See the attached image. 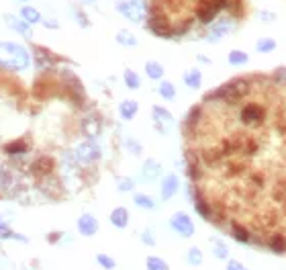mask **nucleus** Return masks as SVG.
Returning <instances> with one entry per match:
<instances>
[{
	"label": "nucleus",
	"instance_id": "1",
	"mask_svg": "<svg viewBox=\"0 0 286 270\" xmlns=\"http://www.w3.org/2000/svg\"><path fill=\"white\" fill-rule=\"evenodd\" d=\"M182 133L196 211L229 237L286 256V68L211 90Z\"/></svg>",
	"mask_w": 286,
	"mask_h": 270
},
{
	"label": "nucleus",
	"instance_id": "2",
	"mask_svg": "<svg viewBox=\"0 0 286 270\" xmlns=\"http://www.w3.org/2000/svg\"><path fill=\"white\" fill-rule=\"evenodd\" d=\"M152 33L164 39L203 37L221 27L243 23L249 0H141Z\"/></svg>",
	"mask_w": 286,
	"mask_h": 270
},
{
	"label": "nucleus",
	"instance_id": "3",
	"mask_svg": "<svg viewBox=\"0 0 286 270\" xmlns=\"http://www.w3.org/2000/svg\"><path fill=\"white\" fill-rule=\"evenodd\" d=\"M31 64L29 51L11 41H0V66L9 70H27Z\"/></svg>",
	"mask_w": 286,
	"mask_h": 270
},
{
	"label": "nucleus",
	"instance_id": "4",
	"mask_svg": "<svg viewBox=\"0 0 286 270\" xmlns=\"http://www.w3.org/2000/svg\"><path fill=\"white\" fill-rule=\"evenodd\" d=\"M117 11L133 23H139L146 19V7H143L141 0H123V3L117 5Z\"/></svg>",
	"mask_w": 286,
	"mask_h": 270
},
{
	"label": "nucleus",
	"instance_id": "5",
	"mask_svg": "<svg viewBox=\"0 0 286 270\" xmlns=\"http://www.w3.org/2000/svg\"><path fill=\"white\" fill-rule=\"evenodd\" d=\"M172 227L180 233V235H184V237H188V235H192V231H194V225H192V221L188 219V215H184V213H176L174 217H172Z\"/></svg>",
	"mask_w": 286,
	"mask_h": 270
},
{
	"label": "nucleus",
	"instance_id": "6",
	"mask_svg": "<svg viewBox=\"0 0 286 270\" xmlns=\"http://www.w3.org/2000/svg\"><path fill=\"white\" fill-rule=\"evenodd\" d=\"M78 229L82 235H94L98 231V221L92 215H82L78 219Z\"/></svg>",
	"mask_w": 286,
	"mask_h": 270
},
{
	"label": "nucleus",
	"instance_id": "7",
	"mask_svg": "<svg viewBox=\"0 0 286 270\" xmlns=\"http://www.w3.org/2000/svg\"><path fill=\"white\" fill-rule=\"evenodd\" d=\"M7 23H9L17 33L25 35L27 39L33 35V33H31V25H29L27 21H23V19H17V17H13V15H7Z\"/></svg>",
	"mask_w": 286,
	"mask_h": 270
},
{
	"label": "nucleus",
	"instance_id": "8",
	"mask_svg": "<svg viewBox=\"0 0 286 270\" xmlns=\"http://www.w3.org/2000/svg\"><path fill=\"white\" fill-rule=\"evenodd\" d=\"M154 115H156V125H158V129H160V131H166V125L172 123L170 113H168L166 109H162V106H154Z\"/></svg>",
	"mask_w": 286,
	"mask_h": 270
},
{
	"label": "nucleus",
	"instance_id": "9",
	"mask_svg": "<svg viewBox=\"0 0 286 270\" xmlns=\"http://www.w3.org/2000/svg\"><path fill=\"white\" fill-rule=\"evenodd\" d=\"M110 223H112L115 227H125V225L129 223V213H127V209H125V207H117V209L110 213Z\"/></svg>",
	"mask_w": 286,
	"mask_h": 270
},
{
	"label": "nucleus",
	"instance_id": "10",
	"mask_svg": "<svg viewBox=\"0 0 286 270\" xmlns=\"http://www.w3.org/2000/svg\"><path fill=\"white\" fill-rule=\"evenodd\" d=\"M21 19L27 21L29 25H35V23H41V13L33 7H23L21 9Z\"/></svg>",
	"mask_w": 286,
	"mask_h": 270
},
{
	"label": "nucleus",
	"instance_id": "11",
	"mask_svg": "<svg viewBox=\"0 0 286 270\" xmlns=\"http://www.w3.org/2000/svg\"><path fill=\"white\" fill-rule=\"evenodd\" d=\"M137 102L135 100H123L121 102V106H119V113H121V117L125 119V121H129V119H133L135 117V113H137Z\"/></svg>",
	"mask_w": 286,
	"mask_h": 270
},
{
	"label": "nucleus",
	"instance_id": "12",
	"mask_svg": "<svg viewBox=\"0 0 286 270\" xmlns=\"http://www.w3.org/2000/svg\"><path fill=\"white\" fill-rule=\"evenodd\" d=\"M5 150H7V154H11V156H17V154H27V152H29V146H27V142H21V140H17V142H11V144H7V146H5Z\"/></svg>",
	"mask_w": 286,
	"mask_h": 270
},
{
	"label": "nucleus",
	"instance_id": "13",
	"mask_svg": "<svg viewBox=\"0 0 286 270\" xmlns=\"http://www.w3.org/2000/svg\"><path fill=\"white\" fill-rule=\"evenodd\" d=\"M176 191H178V182H176V178H174V176L164 178V184H162V195H164V199H170Z\"/></svg>",
	"mask_w": 286,
	"mask_h": 270
},
{
	"label": "nucleus",
	"instance_id": "14",
	"mask_svg": "<svg viewBox=\"0 0 286 270\" xmlns=\"http://www.w3.org/2000/svg\"><path fill=\"white\" fill-rule=\"evenodd\" d=\"M0 239H19V241H27V237H25V235L15 233V231H13L7 223L0 225Z\"/></svg>",
	"mask_w": 286,
	"mask_h": 270
},
{
	"label": "nucleus",
	"instance_id": "15",
	"mask_svg": "<svg viewBox=\"0 0 286 270\" xmlns=\"http://www.w3.org/2000/svg\"><path fill=\"white\" fill-rule=\"evenodd\" d=\"M146 72H148V76H150L152 80H160V78L164 76V68H162L158 62H148V64H146Z\"/></svg>",
	"mask_w": 286,
	"mask_h": 270
},
{
	"label": "nucleus",
	"instance_id": "16",
	"mask_svg": "<svg viewBox=\"0 0 286 270\" xmlns=\"http://www.w3.org/2000/svg\"><path fill=\"white\" fill-rule=\"evenodd\" d=\"M125 84L133 90V88H139V84H141V80H139V76L133 72V70H125Z\"/></svg>",
	"mask_w": 286,
	"mask_h": 270
},
{
	"label": "nucleus",
	"instance_id": "17",
	"mask_svg": "<svg viewBox=\"0 0 286 270\" xmlns=\"http://www.w3.org/2000/svg\"><path fill=\"white\" fill-rule=\"evenodd\" d=\"M184 80H186V84H188V86L196 88V86L201 84V72H198V70H190V72H186V74H184Z\"/></svg>",
	"mask_w": 286,
	"mask_h": 270
},
{
	"label": "nucleus",
	"instance_id": "18",
	"mask_svg": "<svg viewBox=\"0 0 286 270\" xmlns=\"http://www.w3.org/2000/svg\"><path fill=\"white\" fill-rule=\"evenodd\" d=\"M160 94H162L164 98L172 100V98L176 96V88L172 86V82H162V84H160Z\"/></svg>",
	"mask_w": 286,
	"mask_h": 270
},
{
	"label": "nucleus",
	"instance_id": "19",
	"mask_svg": "<svg viewBox=\"0 0 286 270\" xmlns=\"http://www.w3.org/2000/svg\"><path fill=\"white\" fill-rule=\"evenodd\" d=\"M148 270H168V264L162 260V258H148Z\"/></svg>",
	"mask_w": 286,
	"mask_h": 270
},
{
	"label": "nucleus",
	"instance_id": "20",
	"mask_svg": "<svg viewBox=\"0 0 286 270\" xmlns=\"http://www.w3.org/2000/svg\"><path fill=\"white\" fill-rule=\"evenodd\" d=\"M117 41H119V43H123V45H137L135 35H131L129 31H121V33L117 35Z\"/></svg>",
	"mask_w": 286,
	"mask_h": 270
},
{
	"label": "nucleus",
	"instance_id": "21",
	"mask_svg": "<svg viewBox=\"0 0 286 270\" xmlns=\"http://www.w3.org/2000/svg\"><path fill=\"white\" fill-rule=\"evenodd\" d=\"M135 203H137L139 207H143V209H154V207H156V203H154L148 195H135Z\"/></svg>",
	"mask_w": 286,
	"mask_h": 270
},
{
	"label": "nucleus",
	"instance_id": "22",
	"mask_svg": "<svg viewBox=\"0 0 286 270\" xmlns=\"http://www.w3.org/2000/svg\"><path fill=\"white\" fill-rule=\"evenodd\" d=\"M96 260H98V262H100V266H104L106 270H112V268H115V260H112L110 256H104V254H98V256H96Z\"/></svg>",
	"mask_w": 286,
	"mask_h": 270
},
{
	"label": "nucleus",
	"instance_id": "23",
	"mask_svg": "<svg viewBox=\"0 0 286 270\" xmlns=\"http://www.w3.org/2000/svg\"><path fill=\"white\" fill-rule=\"evenodd\" d=\"M229 62H231V64H245V62H247V56H245L243 51H231Z\"/></svg>",
	"mask_w": 286,
	"mask_h": 270
},
{
	"label": "nucleus",
	"instance_id": "24",
	"mask_svg": "<svg viewBox=\"0 0 286 270\" xmlns=\"http://www.w3.org/2000/svg\"><path fill=\"white\" fill-rule=\"evenodd\" d=\"M276 47V43L272 41V39H262L260 43H258V49L260 51H266V49H274Z\"/></svg>",
	"mask_w": 286,
	"mask_h": 270
},
{
	"label": "nucleus",
	"instance_id": "25",
	"mask_svg": "<svg viewBox=\"0 0 286 270\" xmlns=\"http://www.w3.org/2000/svg\"><path fill=\"white\" fill-rule=\"evenodd\" d=\"M188 262H190V264H201V252H198L196 248H192V250L188 252Z\"/></svg>",
	"mask_w": 286,
	"mask_h": 270
},
{
	"label": "nucleus",
	"instance_id": "26",
	"mask_svg": "<svg viewBox=\"0 0 286 270\" xmlns=\"http://www.w3.org/2000/svg\"><path fill=\"white\" fill-rule=\"evenodd\" d=\"M158 170H160V168H158L156 162H148V164H146V176H156Z\"/></svg>",
	"mask_w": 286,
	"mask_h": 270
},
{
	"label": "nucleus",
	"instance_id": "27",
	"mask_svg": "<svg viewBox=\"0 0 286 270\" xmlns=\"http://www.w3.org/2000/svg\"><path fill=\"white\" fill-rule=\"evenodd\" d=\"M119 188H121V191H131V188H133V182H131L129 178H123V180L119 182Z\"/></svg>",
	"mask_w": 286,
	"mask_h": 270
},
{
	"label": "nucleus",
	"instance_id": "28",
	"mask_svg": "<svg viewBox=\"0 0 286 270\" xmlns=\"http://www.w3.org/2000/svg\"><path fill=\"white\" fill-rule=\"evenodd\" d=\"M143 241H146V244H154V237L150 235V231H146V233H143Z\"/></svg>",
	"mask_w": 286,
	"mask_h": 270
},
{
	"label": "nucleus",
	"instance_id": "29",
	"mask_svg": "<svg viewBox=\"0 0 286 270\" xmlns=\"http://www.w3.org/2000/svg\"><path fill=\"white\" fill-rule=\"evenodd\" d=\"M229 270H245V268H243L241 264H237V262H231V264H229Z\"/></svg>",
	"mask_w": 286,
	"mask_h": 270
},
{
	"label": "nucleus",
	"instance_id": "30",
	"mask_svg": "<svg viewBox=\"0 0 286 270\" xmlns=\"http://www.w3.org/2000/svg\"><path fill=\"white\" fill-rule=\"evenodd\" d=\"M19 3H27V0H19Z\"/></svg>",
	"mask_w": 286,
	"mask_h": 270
},
{
	"label": "nucleus",
	"instance_id": "31",
	"mask_svg": "<svg viewBox=\"0 0 286 270\" xmlns=\"http://www.w3.org/2000/svg\"><path fill=\"white\" fill-rule=\"evenodd\" d=\"M23 270H25V268H23Z\"/></svg>",
	"mask_w": 286,
	"mask_h": 270
}]
</instances>
